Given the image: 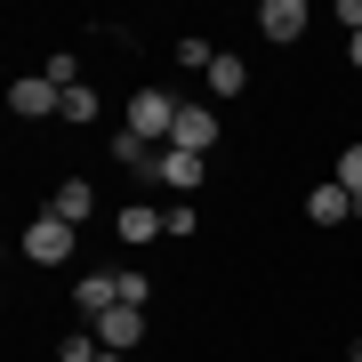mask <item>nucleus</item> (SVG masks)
Masks as SVG:
<instances>
[{"label":"nucleus","mask_w":362,"mask_h":362,"mask_svg":"<svg viewBox=\"0 0 362 362\" xmlns=\"http://www.w3.org/2000/svg\"><path fill=\"white\" fill-rule=\"evenodd\" d=\"M73 233H81V226H65V218H33V226H25V258H33V266H65V258H73Z\"/></svg>","instance_id":"obj_2"},{"label":"nucleus","mask_w":362,"mask_h":362,"mask_svg":"<svg viewBox=\"0 0 362 362\" xmlns=\"http://www.w3.org/2000/svg\"><path fill=\"white\" fill-rule=\"evenodd\" d=\"M113 233H121V242H153V233H169V209H145V202H129V209H121V218H113Z\"/></svg>","instance_id":"obj_10"},{"label":"nucleus","mask_w":362,"mask_h":362,"mask_svg":"<svg viewBox=\"0 0 362 362\" xmlns=\"http://www.w3.org/2000/svg\"><path fill=\"white\" fill-rule=\"evenodd\" d=\"M346 362H362V338H354V346H346Z\"/></svg>","instance_id":"obj_20"},{"label":"nucleus","mask_w":362,"mask_h":362,"mask_svg":"<svg viewBox=\"0 0 362 362\" xmlns=\"http://www.w3.org/2000/svg\"><path fill=\"white\" fill-rule=\"evenodd\" d=\"M338 185L362 202V145H346V153H338Z\"/></svg>","instance_id":"obj_16"},{"label":"nucleus","mask_w":362,"mask_h":362,"mask_svg":"<svg viewBox=\"0 0 362 362\" xmlns=\"http://www.w3.org/2000/svg\"><path fill=\"white\" fill-rule=\"evenodd\" d=\"M306 25H314V8H306V0H266V8H258V33L274 40V49H290Z\"/></svg>","instance_id":"obj_3"},{"label":"nucleus","mask_w":362,"mask_h":362,"mask_svg":"<svg viewBox=\"0 0 362 362\" xmlns=\"http://www.w3.org/2000/svg\"><path fill=\"white\" fill-rule=\"evenodd\" d=\"M177 113H185V97H169V89H129V129L145 145H169L177 137Z\"/></svg>","instance_id":"obj_1"},{"label":"nucleus","mask_w":362,"mask_h":362,"mask_svg":"<svg viewBox=\"0 0 362 362\" xmlns=\"http://www.w3.org/2000/svg\"><path fill=\"white\" fill-rule=\"evenodd\" d=\"M169 145L209 161V145H218V113H209V105H185V113H177V137H169Z\"/></svg>","instance_id":"obj_6"},{"label":"nucleus","mask_w":362,"mask_h":362,"mask_svg":"<svg viewBox=\"0 0 362 362\" xmlns=\"http://www.w3.org/2000/svg\"><path fill=\"white\" fill-rule=\"evenodd\" d=\"M97 354H105V338H97V330H73L65 346H57V362H97Z\"/></svg>","instance_id":"obj_13"},{"label":"nucleus","mask_w":362,"mask_h":362,"mask_svg":"<svg viewBox=\"0 0 362 362\" xmlns=\"http://www.w3.org/2000/svg\"><path fill=\"white\" fill-rule=\"evenodd\" d=\"M97 362H129V354H113V346H105V354H97Z\"/></svg>","instance_id":"obj_19"},{"label":"nucleus","mask_w":362,"mask_h":362,"mask_svg":"<svg viewBox=\"0 0 362 362\" xmlns=\"http://www.w3.org/2000/svg\"><path fill=\"white\" fill-rule=\"evenodd\" d=\"M40 73H49L57 89H81V57H65V49H57V57H49V65H40Z\"/></svg>","instance_id":"obj_15"},{"label":"nucleus","mask_w":362,"mask_h":362,"mask_svg":"<svg viewBox=\"0 0 362 362\" xmlns=\"http://www.w3.org/2000/svg\"><path fill=\"white\" fill-rule=\"evenodd\" d=\"M89 209H97L89 177H65V185H57V194H49V218H65V226H81V218H89Z\"/></svg>","instance_id":"obj_11"},{"label":"nucleus","mask_w":362,"mask_h":362,"mask_svg":"<svg viewBox=\"0 0 362 362\" xmlns=\"http://www.w3.org/2000/svg\"><path fill=\"white\" fill-rule=\"evenodd\" d=\"M73 306H81V322L113 314L121 306V274H81V282H73Z\"/></svg>","instance_id":"obj_5"},{"label":"nucleus","mask_w":362,"mask_h":362,"mask_svg":"<svg viewBox=\"0 0 362 362\" xmlns=\"http://www.w3.org/2000/svg\"><path fill=\"white\" fill-rule=\"evenodd\" d=\"M242 89H250V65H242L233 49H218V65H209V97H242Z\"/></svg>","instance_id":"obj_12"},{"label":"nucleus","mask_w":362,"mask_h":362,"mask_svg":"<svg viewBox=\"0 0 362 362\" xmlns=\"http://www.w3.org/2000/svg\"><path fill=\"white\" fill-rule=\"evenodd\" d=\"M177 65H185V73H209V65H218V49H209V40H194V33H185V40H177Z\"/></svg>","instance_id":"obj_14"},{"label":"nucleus","mask_w":362,"mask_h":362,"mask_svg":"<svg viewBox=\"0 0 362 362\" xmlns=\"http://www.w3.org/2000/svg\"><path fill=\"white\" fill-rule=\"evenodd\" d=\"M8 105H16L25 121H40V113H65V89H57L49 73H25V81L8 89Z\"/></svg>","instance_id":"obj_4"},{"label":"nucleus","mask_w":362,"mask_h":362,"mask_svg":"<svg viewBox=\"0 0 362 362\" xmlns=\"http://www.w3.org/2000/svg\"><path fill=\"white\" fill-rule=\"evenodd\" d=\"M153 177L169 185V194H202V177H209V161H202V153H177V145H169V153H161V169H153Z\"/></svg>","instance_id":"obj_9"},{"label":"nucleus","mask_w":362,"mask_h":362,"mask_svg":"<svg viewBox=\"0 0 362 362\" xmlns=\"http://www.w3.org/2000/svg\"><path fill=\"white\" fill-rule=\"evenodd\" d=\"M89 330H97V338H105V346H113V354H129L137 338H145V306H113V314H97Z\"/></svg>","instance_id":"obj_8"},{"label":"nucleus","mask_w":362,"mask_h":362,"mask_svg":"<svg viewBox=\"0 0 362 362\" xmlns=\"http://www.w3.org/2000/svg\"><path fill=\"white\" fill-rule=\"evenodd\" d=\"M346 65H354V73H362V33H354V40H346Z\"/></svg>","instance_id":"obj_18"},{"label":"nucleus","mask_w":362,"mask_h":362,"mask_svg":"<svg viewBox=\"0 0 362 362\" xmlns=\"http://www.w3.org/2000/svg\"><path fill=\"white\" fill-rule=\"evenodd\" d=\"M306 218H314V226H346V218H362V202L330 177V185H314V194H306Z\"/></svg>","instance_id":"obj_7"},{"label":"nucleus","mask_w":362,"mask_h":362,"mask_svg":"<svg viewBox=\"0 0 362 362\" xmlns=\"http://www.w3.org/2000/svg\"><path fill=\"white\" fill-rule=\"evenodd\" d=\"M65 121H97V89H65Z\"/></svg>","instance_id":"obj_17"}]
</instances>
